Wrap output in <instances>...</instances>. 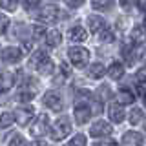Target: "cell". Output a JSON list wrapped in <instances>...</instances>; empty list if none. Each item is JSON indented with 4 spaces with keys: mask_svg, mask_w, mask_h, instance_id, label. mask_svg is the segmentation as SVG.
<instances>
[{
    "mask_svg": "<svg viewBox=\"0 0 146 146\" xmlns=\"http://www.w3.org/2000/svg\"><path fill=\"white\" fill-rule=\"evenodd\" d=\"M73 115H75V121L79 122V124H84V122H88V119L91 117V108L88 104H84V102H79L75 108H73Z\"/></svg>",
    "mask_w": 146,
    "mask_h": 146,
    "instance_id": "obj_7",
    "label": "cell"
},
{
    "mask_svg": "<svg viewBox=\"0 0 146 146\" xmlns=\"http://www.w3.org/2000/svg\"><path fill=\"white\" fill-rule=\"evenodd\" d=\"M84 2H86V0H64V4H66L70 9H77V7L84 6Z\"/></svg>",
    "mask_w": 146,
    "mask_h": 146,
    "instance_id": "obj_32",
    "label": "cell"
},
{
    "mask_svg": "<svg viewBox=\"0 0 146 146\" xmlns=\"http://www.w3.org/2000/svg\"><path fill=\"white\" fill-rule=\"evenodd\" d=\"M111 133V126L104 121H97L90 126V137H108Z\"/></svg>",
    "mask_w": 146,
    "mask_h": 146,
    "instance_id": "obj_6",
    "label": "cell"
},
{
    "mask_svg": "<svg viewBox=\"0 0 146 146\" xmlns=\"http://www.w3.org/2000/svg\"><path fill=\"white\" fill-rule=\"evenodd\" d=\"M68 57H70V62L75 68H84L90 62V51L82 46H71L68 49Z\"/></svg>",
    "mask_w": 146,
    "mask_h": 146,
    "instance_id": "obj_1",
    "label": "cell"
},
{
    "mask_svg": "<svg viewBox=\"0 0 146 146\" xmlns=\"http://www.w3.org/2000/svg\"><path fill=\"white\" fill-rule=\"evenodd\" d=\"M144 27H146V18H144Z\"/></svg>",
    "mask_w": 146,
    "mask_h": 146,
    "instance_id": "obj_40",
    "label": "cell"
},
{
    "mask_svg": "<svg viewBox=\"0 0 146 146\" xmlns=\"http://www.w3.org/2000/svg\"><path fill=\"white\" fill-rule=\"evenodd\" d=\"M15 124V115L9 111H4L2 115H0V128H9Z\"/></svg>",
    "mask_w": 146,
    "mask_h": 146,
    "instance_id": "obj_22",
    "label": "cell"
},
{
    "mask_svg": "<svg viewBox=\"0 0 146 146\" xmlns=\"http://www.w3.org/2000/svg\"><path fill=\"white\" fill-rule=\"evenodd\" d=\"M44 35H46V27H42V26H35L33 27V36L35 38H42Z\"/></svg>",
    "mask_w": 146,
    "mask_h": 146,
    "instance_id": "obj_33",
    "label": "cell"
},
{
    "mask_svg": "<svg viewBox=\"0 0 146 146\" xmlns=\"http://www.w3.org/2000/svg\"><path fill=\"white\" fill-rule=\"evenodd\" d=\"M18 0H0V7L6 9V11H13V9L17 7Z\"/></svg>",
    "mask_w": 146,
    "mask_h": 146,
    "instance_id": "obj_28",
    "label": "cell"
},
{
    "mask_svg": "<svg viewBox=\"0 0 146 146\" xmlns=\"http://www.w3.org/2000/svg\"><path fill=\"white\" fill-rule=\"evenodd\" d=\"M13 115H15V121L20 126H27L31 122V119H33L35 111H33V108H20V110H17V113H13Z\"/></svg>",
    "mask_w": 146,
    "mask_h": 146,
    "instance_id": "obj_9",
    "label": "cell"
},
{
    "mask_svg": "<svg viewBox=\"0 0 146 146\" xmlns=\"http://www.w3.org/2000/svg\"><path fill=\"white\" fill-rule=\"evenodd\" d=\"M124 117H126V111H124V108H122V104H111L110 106V119H111L113 122H117V124H121L122 121H124Z\"/></svg>",
    "mask_w": 146,
    "mask_h": 146,
    "instance_id": "obj_12",
    "label": "cell"
},
{
    "mask_svg": "<svg viewBox=\"0 0 146 146\" xmlns=\"http://www.w3.org/2000/svg\"><path fill=\"white\" fill-rule=\"evenodd\" d=\"M143 38H144V26H137L131 29V40H133L135 44H139V42H143Z\"/></svg>",
    "mask_w": 146,
    "mask_h": 146,
    "instance_id": "obj_25",
    "label": "cell"
},
{
    "mask_svg": "<svg viewBox=\"0 0 146 146\" xmlns=\"http://www.w3.org/2000/svg\"><path fill=\"white\" fill-rule=\"evenodd\" d=\"M58 15H60V13H58V7L53 6V4H48V6H44L36 13V18H38L40 22H44V24H51V22H55L58 18Z\"/></svg>",
    "mask_w": 146,
    "mask_h": 146,
    "instance_id": "obj_3",
    "label": "cell"
},
{
    "mask_svg": "<svg viewBox=\"0 0 146 146\" xmlns=\"http://www.w3.org/2000/svg\"><path fill=\"white\" fill-rule=\"evenodd\" d=\"M115 6V0H91V7L95 11H110Z\"/></svg>",
    "mask_w": 146,
    "mask_h": 146,
    "instance_id": "obj_20",
    "label": "cell"
},
{
    "mask_svg": "<svg viewBox=\"0 0 146 146\" xmlns=\"http://www.w3.org/2000/svg\"><path fill=\"white\" fill-rule=\"evenodd\" d=\"M68 36H70L71 42H84V40L88 38V31H86L82 26H75V27H71V29H70Z\"/></svg>",
    "mask_w": 146,
    "mask_h": 146,
    "instance_id": "obj_14",
    "label": "cell"
},
{
    "mask_svg": "<svg viewBox=\"0 0 146 146\" xmlns=\"http://www.w3.org/2000/svg\"><path fill=\"white\" fill-rule=\"evenodd\" d=\"M143 7H144V9H146V0H144V4H143Z\"/></svg>",
    "mask_w": 146,
    "mask_h": 146,
    "instance_id": "obj_38",
    "label": "cell"
},
{
    "mask_svg": "<svg viewBox=\"0 0 146 146\" xmlns=\"http://www.w3.org/2000/svg\"><path fill=\"white\" fill-rule=\"evenodd\" d=\"M44 104L53 111H60L62 110V97L57 93V91H49V93L44 95Z\"/></svg>",
    "mask_w": 146,
    "mask_h": 146,
    "instance_id": "obj_8",
    "label": "cell"
},
{
    "mask_svg": "<svg viewBox=\"0 0 146 146\" xmlns=\"http://www.w3.org/2000/svg\"><path fill=\"white\" fill-rule=\"evenodd\" d=\"M13 84H15V75L13 73H2L0 75V91H7L13 88Z\"/></svg>",
    "mask_w": 146,
    "mask_h": 146,
    "instance_id": "obj_18",
    "label": "cell"
},
{
    "mask_svg": "<svg viewBox=\"0 0 146 146\" xmlns=\"http://www.w3.org/2000/svg\"><path fill=\"white\" fill-rule=\"evenodd\" d=\"M44 38H46V44H48L49 48H57V46H60V42H62V33L58 29H49V31H46Z\"/></svg>",
    "mask_w": 146,
    "mask_h": 146,
    "instance_id": "obj_13",
    "label": "cell"
},
{
    "mask_svg": "<svg viewBox=\"0 0 146 146\" xmlns=\"http://www.w3.org/2000/svg\"><path fill=\"white\" fill-rule=\"evenodd\" d=\"M143 119H144L143 110H139V108H133V110H131V113H130V122H131V124H141V122H143Z\"/></svg>",
    "mask_w": 146,
    "mask_h": 146,
    "instance_id": "obj_24",
    "label": "cell"
},
{
    "mask_svg": "<svg viewBox=\"0 0 146 146\" xmlns=\"http://www.w3.org/2000/svg\"><path fill=\"white\" fill-rule=\"evenodd\" d=\"M111 146H119V144H117V143H113V144H111Z\"/></svg>",
    "mask_w": 146,
    "mask_h": 146,
    "instance_id": "obj_39",
    "label": "cell"
},
{
    "mask_svg": "<svg viewBox=\"0 0 146 146\" xmlns=\"http://www.w3.org/2000/svg\"><path fill=\"white\" fill-rule=\"evenodd\" d=\"M22 6H24L26 11H35L36 7H40V0H24Z\"/></svg>",
    "mask_w": 146,
    "mask_h": 146,
    "instance_id": "obj_27",
    "label": "cell"
},
{
    "mask_svg": "<svg viewBox=\"0 0 146 146\" xmlns=\"http://www.w3.org/2000/svg\"><path fill=\"white\" fill-rule=\"evenodd\" d=\"M27 146H48L44 143V141H40V139H36V141H33V143H29Z\"/></svg>",
    "mask_w": 146,
    "mask_h": 146,
    "instance_id": "obj_36",
    "label": "cell"
},
{
    "mask_svg": "<svg viewBox=\"0 0 146 146\" xmlns=\"http://www.w3.org/2000/svg\"><path fill=\"white\" fill-rule=\"evenodd\" d=\"M144 139L139 131H126L122 135V146H143Z\"/></svg>",
    "mask_w": 146,
    "mask_h": 146,
    "instance_id": "obj_10",
    "label": "cell"
},
{
    "mask_svg": "<svg viewBox=\"0 0 146 146\" xmlns=\"http://www.w3.org/2000/svg\"><path fill=\"white\" fill-rule=\"evenodd\" d=\"M84 144H86V135H82V133L75 135L70 143V146H84Z\"/></svg>",
    "mask_w": 146,
    "mask_h": 146,
    "instance_id": "obj_30",
    "label": "cell"
},
{
    "mask_svg": "<svg viewBox=\"0 0 146 146\" xmlns=\"http://www.w3.org/2000/svg\"><path fill=\"white\" fill-rule=\"evenodd\" d=\"M137 82H146V68H143L137 73Z\"/></svg>",
    "mask_w": 146,
    "mask_h": 146,
    "instance_id": "obj_35",
    "label": "cell"
},
{
    "mask_svg": "<svg viewBox=\"0 0 146 146\" xmlns=\"http://www.w3.org/2000/svg\"><path fill=\"white\" fill-rule=\"evenodd\" d=\"M48 128H49V117L46 115V113H42V115H38L35 119V122L31 124V135L42 137V135H46Z\"/></svg>",
    "mask_w": 146,
    "mask_h": 146,
    "instance_id": "obj_4",
    "label": "cell"
},
{
    "mask_svg": "<svg viewBox=\"0 0 146 146\" xmlns=\"http://www.w3.org/2000/svg\"><path fill=\"white\" fill-rule=\"evenodd\" d=\"M7 27H9V17L4 15V13H0V35L6 33Z\"/></svg>",
    "mask_w": 146,
    "mask_h": 146,
    "instance_id": "obj_29",
    "label": "cell"
},
{
    "mask_svg": "<svg viewBox=\"0 0 146 146\" xmlns=\"http://www.w3.org/2000/svg\"><path fill=\"white\" fill-rule=\"evenodd\" d=\"M86 73H88L90 79H100V77L106 73V68L100 62H93V64H90V68L86 70Z\"/></svg>",
    "mask_w": 146,
    "mask_h": 146,
    "instance_id": "obj_17",
    "label": "cell"
},
{
    "mask_svg": "<svg viewBox=\"0 0 146 146\" xmlns=\"http://www.w3.org/2000/svg\"><path fill=\"white\" fill-rule=\"evenodd\" d=\"M113 144V141H102V143H97L95 146H111Z\"/></svg>",
    "mask_w": 146,
    "mask_h": 146,
    "instance_id": "obj_37",
    "label": "cell"
},
{
    "mask_svg": "<svg viewBox=\"0 0 146 146\" xmlns=\"http://www.w3.org/2000/svg\"><path fill=\"white\" fill-rule=\"evenodd\" d=\"M35 70L38 71L40 75H51V73H53V62H51V58H49V57L42 58V60L38 62V66H36Z\"/></svg>",
    "mask_w": 146,
    "mask_h": 146,
    "instance_id": "obj_19",
    "label": "cell"
},
{
    "mask_svg": "<svg viewBox=\"0 0 146 146\" xmlns=\"http://www.w3.org/2000/svg\"><path fill=\"white\" fill-rule=\"evenodd\" d=\"M144 100H146V95H144Z\"/></svg>",
    "mask_w": 146,
    "mask_h": 146,
    "instance_id": "obj_41",
    "label": "cell"
},
{
    "mask_svg": "<svg viewBox=\"0 0 146 146\" xmlns=\"http://www.w3.org/2000/svg\"><path fill=\"white\" fill-rule=\"evenodd\" d=\"M46 57H48V55H46L44 51H36V53H33V55H31V58H29V66L35 70V68L38 66V62L42 60V58H46Z\"/></svg>",
    "mask_w": 146,
    "mask_h": 146,
    "instance_id": "obj_26",
    "label": "cell"
},
{
    "mask_svg": "<svg viewBox=\"0 0 146 146\" xmlns=\"http://www.w3.org/2000/svg\"><path fill=\"white\" fill-rule=\"evenodd\" d=\"M106 73L111 77L113 80L122 79V77H124V64H121V62H111V64H110V68L106 70Z\"/></svg>",
    "mask_w": 146,
    "mask_h": 146,
    "instance_id": "obj_16",
    "label": "cell"
},
{
    "mask_svg": "<svg viewBox=\"0 0 146 146\" xmlns=\"http://www.w3.org/2000/svg\"><path fill=\"white\" fill-rule=\"evenodd\" d=\"M121 7L124 9V11H128V13H131L133 9H137L141 6V0H121Z\"/></svg>",
    "mask_w": 146,
    "mask_h": 146,
    "instance_id": "obj_23",
    "label": "cell"
},
{
    "mask_svg": "<svg viewBox=\"0 0 146 146\" xmlns=\"http://www.w3.org/2000/svg\"><path fill=\"white\" fill-rule=\"evenodd\" d=\"M110 95H111V93H110L108 86H100V88H99V100H108Z\"/></svg>",
    "mask_w": 146,
    "mask_h": 146,
    "instance_id": "obj_31",
    "label": "cell"
},
{
    "mask_svg": "<svg viewBox=\"0 0 146 146\" xmlns=\"http://www.w3.org/2000/svg\"><path fill=\"white\" fill-rule=\"evenodd\" d=\"M86 24H88L90 33H99L102 27H106L104 18H102V17H97V15H90L88 18H86Z\"/></svg>",
    "mask_w": 146,
    "mask_h": 146,
    "instance_id": "obj_11",
    "label": "cell"
},
{
    "mask_svg": "<svg viewBox=\"0 0 146 146\" xmlns=\"http://www.w3.org/2000/svg\"><path fill=\"white\" fill-rule=\"evenodd\" d=\"M0 58H4L6 62H18L22 58V49L17 46H7L0 49Z\"/></svg>",
    "mask_w": 146,
    "mask_h": 146,
    "instance_id": "obj_5",
    "label": "cell"
},
{
    "mask_svg": "<svg viewBox=\"0 0 146 146\" xmlns=\"http://www.w3.org/2000/svg\"><path fill=\"white\" fill-rule=\"evenodd\" d=\"M99 33H100L99 35V40H100V42H104V44H110V42L115 40V35H113V31L110 29V27H102Z\"/></svg>",
    "mask_w": 146,
    "mask_h": 146,
    "instance_id": "obj_21",
    "label": "cell"
},
{
    "mask_svg": "<svg viewBox=\"0 0 146 146\" xmlns=\"http://www.w3.org/2000/svg\"><path fill=\"white\" fill-rule=\"evenodd\" d=\"M9 146H24V141H22V137H13Z\"/></svg>",
    "mask_w": 146,
    "mask_h": 146,
    "instance_id": "obj_34",
    "label": "cell"
},
{
    "mask_svg": "<svg viewBox=\"0 0 146 146\" xmlns=\"http://www.w3.org/2000/svg\"><path fill=\"white\" fill-rule=\"evenodd\" d=\"M133 100H135V93L131 90H128V88H121L117 91V102L119 104H133Z\"/></svg>",
    "mask_w": 146,
    "mask_h": 146,
    "instance_id": "obj_15",
    "label": "cell"
},
{
    "mask_svg": "<svg viewBox=\"0 0 146 146\" xmlns=\"http://www.w3.org/2000/svg\"><path fill=\"white\" fill-rule=\"evenodd\" d=\"M51 139L53 141H62V139H66L68 135L71 133V124H70V121L68 119H58L57 122L51 126Z\"/></svg>",
    "mask_w": 146,
    "mask_h": 146,
    "instance_id": "obj_2",
    "label": "cell"
}]
</instances>
